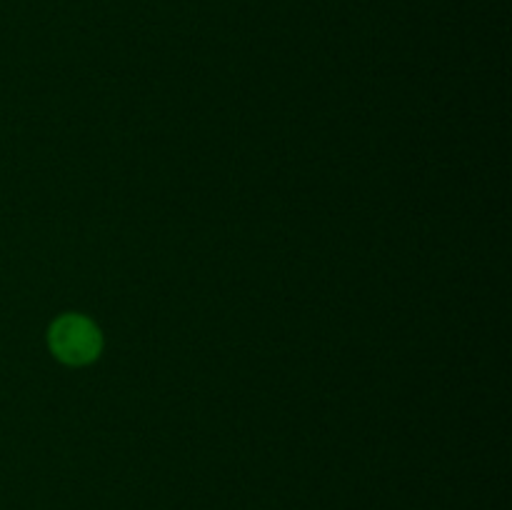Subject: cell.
<instances>
[{"label": "cell", "mask_w": 512, "mask_h": 510, "mask_svg": "<svg viewBox=\"0 0 512 510\" xmlns=\"http://www.w3.org/2000/svg\"><path fill=\"white\" fill-rule=\"evenodd\" d=\"M50 350L58 360L68 365L93 363L103 348V338L93 320L85 315H60L48 333Z\"/></svg>", "instance_id": "obj_1"}]
</instances>
